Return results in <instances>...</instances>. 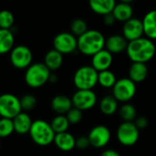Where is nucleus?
Returning a JSON list of instances; mask_svg holds the SVG:
<instances>
[{
    "label": "nucleus",
    "mask_w": 156,
    "mask_h": 156,
    "mask_svg": "<svg viewBox=\"0 0 156 156\" xmlns=\"http://www.w3.org/2000/svg\"><path fill=\"white\" fill-rule=\"evenodd\" d=\"M126 52L132 62L146 63L154 57L156 46L153 41L146 37H141L138 40L129 41Z\"/></svg>",
    "instance_id": "f257e3e1"
},
{
    "label": "nucleus",
    "mask_w": 156,
    "mask_h": 156,
    "mask_svg": "<svg viewBox=\"0 0 156 156\" xmlns=\"http://www.w3.org/2000/svg\"><path fill=\"white\" fill-rule=\"evenodd\" d=\"M106 38L97 30H88L86 33L77 38V50L87 56H94L105 49Z\"/></svg>",
    "instance_id": "f03ea898"
},
{
    "label": "nucleus",
    "mask_w": 156,
    "mask_h": 156,
    "mask_svg": "<svg viewBox=\"0 0 156 156\" xmlns=\"http://www.w3.org/2000/svg\"><path fill=\"white\" fill-rule=\"evenodd\" d=\"M50 76L51 71L44 62H35L26 69L24 79L30 87L39 88L49 82Z\"/></svg>",
    "instance_id": "7ed1b4c3"
},
{
    "label": "nucleus",
    "mask_w": 156,
    "mask_h": 156,
    "mask_svg": "<svg viewBox=\"0 0 156 156\" xmlns=\"http://www.w3.org/2000/svg\"><path fill=\"white\" fill-rule=\"evenodd\" d=\"M98 84V72L91 65L78 68L73 74V85L77 90H92Z\"/></svg>",
    "instance_id": "20e7f679"
},
{
    "label": "nucleus",
    "mask_w": 156,
    "mask_h": 156,
    "mask_svg": "<svg viewBox=\"0 0 156 156\" xmlns=\"http://www.w3.org/2000/svg\"><path fill=\"white\" fill-rule=\"evenodd\" d=\"M29 133L31 140L40 146H47L52 143L56 135L51 123L43 119L34 120Z\"/></svg>",
    "instance_id": "39448f33"
},
{
    "label": "nucleus",
    "mask_w": 156,
    "mask_h": 156,
    "mask_svg": "<svg viewBox=\"0 0 156 156\" xmlns=\"http://www.w3.org/2000/svg\"><path fill=\"white\" fill-rule=\"evenodd\" d=\"M136 84L129 78H120L112 87V96L121 103H128L136 95Z\"/></svg>",
    "instance_id": "423d86ee"
},
{
    "label": "nucleus",
    "mask_w": 156,
    "mask_h": 156,
    "mask_svg": "<svg viewBox=\"0 0 156 156\" xmlns=\"http://www.w3.org/2000/svg\"><path fill=\"white\" fill-rule=\"evenodd\" d=\"M22 112L20 98L9 93L0 95V117L13 119Z\"/></svg>",
    "instance_id": "0eeeda50"
},
{
    "label": "nucleus",
    "mask_w": 156,
    "mask_h": 156,
    "mask_svg": "<svg viewBox=\"0 0 156 156\" xmlns=\"http://www.w3.org/2000/svg\"><path fill=\"white\" fill-rule=\"evenodd\" d=\"M140 138V129L134 122L123 121L117 129V139L123 146L134 145Z\"/></svg>",
    "instance_id": "6e6552de"
},
{
    "label": "nucleus",
    "mask_w": 156,
    "mask_h": 156,
    "mask_svg": "<svg viewBox=\"0 0 156 156\" xmlns=\"http://www.w3.org/2000/svg\"><path fill=\"white\" fill-rule=\"evenodd\" d=\"M52 44L53 49L62 55L70 54L77 50V37L72 32H60L54 37Z\"/></svg>",
    "instance_id": "1a4fd4ad"
},
{
    "label": "nucleus",
    "mask_w": 156,
    "mask_h": 156,
    "mask_svg": "<svg viewBox=\"0 0 156 156\" xmlns=\"http://www.w3.org/2000/svg\"><path fill=\"white\" fill-rule=\"evenodd\" d=\"M32 51L25 45L15 46L10 51V62L17 69H27L32 63Z\"/></svg>",
    "instance_id": "9d476101"
},
{
    "label": "nucleus",
    "mask_w": 156,
    "mask_h": 156,
    "mask_svg": "<svg viewBox=\"0 0 156 156\" xmlns=\"http://www.w3.org/2000/svg\"><path fill=\"white\" fill-rule=\"evenodd\" d=\"M71 98L73 108L81 111L93 108L98 101L97 95L93 90H76Z\"/></svg>",
    "instance_id": "9b49d317"
},
{
    "label": "nucleus",
    "mask_w": 156,
    "mask_h": 156,
    "mask_svg": "<svg viewBox=\"0 0 156 156\" xmlns=\"http://www.w3.org/2000/svg\"><path fill=\"white\" fill-rule=\"evenodd\" d=\"M90 144L94 148H103L110 140L111 133L109 129L104 125H98L91 129L87 135Z\"/></svg>",
    "instance_id": "f8f14e48"
},
{
    "label": "nucleus",
    "mask_w": 156,
    "mask_h": 156,
    "mask_svg": "<svg viewBox=\"0 0 156 156\" xmlns=\"http://www.w3.org/2000/svg\"><path fill=\"white\" fill-rule=\"evenodd\" d=\"M122 35L129 42L138 40L144 35L142 20L138 18H132L123 23Z\"/></svg>",
    "instance_id": "ddd939ff"
},
{
    "label": "nucleus",
    "mask_w": 156,
    "mask_h": 156,
    "mask_svg": "<svg viewBox=\"0 0 156 156\" xmlns=\"http://www.w3.org/2000/svg\"><path fill=\"white\" fill-rule=\"evenodd\" d=\"M112 62H113V54L109 52L108 50L103 49L102 51H98L94 56H92L91 66L99 73L102 71L109 70Z\"/></svg>",
    "instance_id": "4468645a"
},
{
    "label": "nucleus",
    "mask_w": 156,
    "mask_h": 156,
    "mask_svg": "<svg viewBox=\"0 0 156 156\" xmlns=\"http://www.w3.org/2000/svg\"><path fill=\"white\" fill-rule=\"evenodd\" d=\"M129 41L123 37V35L114 34L106 39L105 49L112 54H118L127 50Z\"/></svg>",
    "instance_id": "2eb2a0df"
},
{
    "label": "nucleus",
    "mask_w": 156,
    "mask_h": 156,
    "mask_svg": "<svg viewBox=\"0 0 156 156\" xmlns=\"http://www.w3.org/2000/svg\"><path fill=\"white\" fill-rule=\"evenodd\" d=\"M88 4L94 13L105 16L112 13L117 2L116 0H88Z\"/></svg>",
    "instance_id": "dca6fc26"
},
{
    "label": "nucleus",
    "mask_w": 156,
    "mask_h": 156,
    "mask_svg": "<svg viewBox=\"0 0 156 156\" xmlns=\"http://www.w3.org/2000/svg\"><path fill=\"white\" fill-rule=\"evenodd\" d=\"M51 107L57 115H66L73 106L72 98L64 95H57L51 99Z\"/></svg>",
    "instance_id": "f3484780"
},
{
    "label": "nucleus",
    "mask_w": 156,
    "mask_h": 156,
    "mask_svg": "<svg viewBox=\"0 0 156 156\" xmlns=\"http://www.w3.org/2000/svg\"><path fill=\"white\" fill-rule=\"evenodd\" d=\"M141 20L144 36L151 41H156V9L147 12Z\"/></svg>",
    "instance_id": "a211bd4d"
},
{
    "label": "nucleus",
    "mask_w": 156,
    "mask_h": 156,
    "mask_svg": "<svg viewBox=\"0 0 156 156\" xmlns=\"http://www.w3.org/2000/svg\"><path fill=\"white\" fill-rule=\"evenodd\" d=\"M75 141L76 138L74 136L68 132H62V133H57L54 138V144L56 147L62 151H70L73 148H75Z\"/></svg>",
    "instance_id": "6ab92c4d"
},
{
    "label": "nucleus",
    "mask_w": 156,
    "mask_h": 156,
    "mask_svg": "<svg viewBox=\"0 0 156 156\" xmlns=\"http://www.w3.org/2000/svg\"><path fill=\"white\" fill-rule=\"evenodd\" d=\"M32 123H33V121H32L30 116L25 111L20 112L19 115H17L13 119L15 132L21 134V135L30 132Z\"/></svg>",
    "instance_id": "aec40b11"
},
{
    "label": "nucleus",
    "mask_w": 156,
    "mask_h": 156,
    "mask_svg": "<svg viewBox=\"0 0 156 156\" xmlns=\"http://www.w3.org/2000/svg\"><path fill=\"white\" fill-rule=\"evenodd\" d=\"M148 76V67L146 63L132 62L129 69V78L135 84L143 82Z\"/></svg>",
    "instance_id": "412c9836"
},
{
    "label": "nucleus",
    "mask_w": 156,
    "mask_h": 156,
    "mask_svg": "<svg viewBox=\"0 0 156 156\" xmlns=\"http://www.w3.org/2000/svg\"><path fill=\"white\" fill-rule=\"evenodd\" d=\"M133 13H134V10L131 5L122 3V2L117 3V5L115 6L112 11V14L114 18L116 19V20L119 22H123V23L132 19Z\"/></svg>",
    "instance_id": "4be33fe9"
},
{
    "label": "nucleus",
    "mask_w": 156,
    "mask_h": 156,
    "mask_svg": "<svg viewBox=\"0 0 156 156\" xmlns=\"http://www.w3.org/2000/svg\"><path fill=\"white\" fill-rule=\"evenodd\" d=\"M63 62V55L58 51L50 50L44 56V64L51 72L59 70Z\"/></svg>",
    "instance_id": "5701e85b"
},
{
    "label": "nucleus",
    "mask_w": 156,
    "mask_h": 156,
    "mask_svg": "<svg viewBox=\"0 0 156 156\" xmlns=\"http://www.w3.org/2000/svg\"><path fill=\"white\" fill-rule=\"evenodd\" d=\"M14 34L10 30L0 29V54L10 52L15 47Z\"/></svg>",
    "instance_id": "b1692460"
},
{
    "label": "nucleus",
    "mask_w": 156,
    "mask_h": 156,
    "mask_svg": "<svg viewBox=\"0 0 156 156\" xmlns=\"http://www.w3.org/2000/svg\"><path fill=\"white\" fill-rule=\"evenodd\" d=\"M118 108L119 101L112 95L105 96L99 103V109L101 113L107 116H111L115 114L118 111Z\"/></svg>",
    "instance_id": "393cba45"
},
{
    "label": "nucleus",
    "mask_w": 156,
    "mask_h": 156,
    "mask_svg": "<svg viewBox=\"0 0 156 156\" xmlns=\"http://www.w3.org/2000/svg\"><path fill=\"white\" fill-rule=\"evenodd\" d=\"M117 82V77L110 70L98 73V84L104 88H112Z\"/></svg>",
    "instance_id": "a878e982"
},
{
    "label": "nucleus",
    "mask_w": 156,
    "mask_h": 156,
    "mask_svg": "<svg viewBox=\"0 0 156 156\" xmlns=\"http://www.w3.org/2000/svg\"><path fill=\"white\" fill-rule=\"evenodd\" d=\"M70 125L71 124L65 115H57L51 121V126L56 134L67 131Z\"/></svg>",
    "instance_id": "bb28decb"
},
{
    "label": "nucleus",
    "mask_w": 156,
    "mask_h": 156,
    "mask_svg": "<svg viewBox=\"0 0 156 156\" xmlns=\"http://www.w3.org/2000/svg\"><path fill=\"white\" fill-rule=\"evenodd\" d=\"M119 116L125 122H134L137 118L135 107L129 103H124L119 108Z\"/></svg>",
    "instance_id": "cd10ccee"
},
{
    "label": "nucleus",
    "mask_w": 156,
    "mask_h": 156,
    "mask_svg": "<svg viewBox=\"0 0 156 156\" xmlns=\"http://www.w3.org/2000/svg\"><path fill=\"white\" fill-rule=\"evenodd\" d=\"M71 32L75 36V37H80L84 33H86L88 30L87 24L83 19H75L72 21L71 26Z\"/></svg>",
    "instance_id": "c85d7f7f"
},
{
    "label": "nucleus",
    "mask_w": 156,
    "mask_h": 156,
    "mask_svg": "<svg viewBox=\"0 0 156 156\" xmlns=\"http://www.w3.org/2000/svg\"><path fill=\"white\" fill-rule=\"evenodd\" d=\"M15 131L13 119L1 118L0 119V138H7Z\"/></svg>",
    "instance_id": "c756f323"
},
{
    "label": "nucleus",
    "mask_w": 156,
    "mask_h": 156,
    "mask_svg": "<svg viewBox=\"0 0 156 156\" xmlns=\"http://www.w3.org/2000/svg\"><path fill=\"white\" fill-rule=\"evenodd\" d=\"M14 24V15L8 9L0 11V29L10 30Z\"/></svg>",
    "instance_id": "7c9ffc66"
},
{
    "label": "nucleus",
    "mask_w": 156,
    "mask_h": 156,
    "mask_svg": "<svg viewBox=\"0 0 156 156\" xmlns=\"http://www.w3.org/2000/svg\"><path fill=\"white\" fill-rule=\"evenodd\" d=\"M20 104L22 111H30L32 110L36 105H37V99L36 98L31 94H26L20 98Z\"/></svg>",
    "instance_id": "2f4dec72"
},
{
    "label": "nucleus",
    "mask_w": 156,
    "mask_h": 156,
    "mask_svg": "<svg viewBox=\"0 0 156 156\" xmlns=\"http://www.w3.org/2000/svg\"><path fill=\"white\" fill-rule=\"evenodd\" d=\"M65 116L69 120L70 124H78L83 119V111L73 107Z\"/></svg>",
    "instance_id": "473e14b6"
},
{
    "label": "nucleus",
    "mask_w": 156,
    "mask_h": 156,
    "mask_svg": "<svg viewBox=\"0 0 156 156\" xmlns=\"http://www.w3.org/2000/svg\"><path fill=\"white\" fill-rule=\"evenodd\" d=\"M89 146H91L89 139L87 136H80L76 138V141H75V147L79 150H86L87 149Z\"/></svg>",
    "instance_id": "72a5a7b5"
},
{
    "label": "nucleus",
    "mask_w": 156,
    "mask_h": 156,
    "mask_svg": "<svg viewBox=\"0 0 156 156\" xmlns=\"http://www.w3.org/2000/svg\"><path fill=\"white\" fill-rule=\"evenodd\" d=\"M134 123H135V125L137 126V128L139 129H145L148 126L149 121H148L146 117L140 116V117L136 118V119L134 120Z\"/></svg>",
    "instance_id": "f704fd0d"
},
{
    "label": "nucleus",
    "mask_w": 156,
    "mask_h": 156,
    "mask_svg": "<svg viewBox=\"0 0 156 156\" xmlns=\"http://www.w3.org/2000/svg\"><path fill=\"white\" fill-rule=\"evenodd\" d=\"M116 21H117V20H116V19L114 18V16H113L112 13L103 16V22H104V24L107 25V26H112V25L115 24Z\"/></svg>",
    "instance_id": "c9c22d12"
},
{
    "label": "nucleus",
    "mask_w": 156,
    "mask_h": 156,
    "mask_svg": "<svg viewBox=\"0 0 156 156\" xmlns=\"http://www.w3.org/2000/svg\"><path fill=\"white\" fill-rule=\"evenodd\" d=\"M101 156H121L117 151L112 150V149H107L105 150L102 153Z\"/></svg>",
    "instance_id": "e433bc0d"
},
{
    "label": "nucleus",
    "mask_w": 156,
    "mask_h": 156,
    "mask_svg": "<svg viewBox=\"0 0 156 156\" xmlns=\"http://www.w3.org/2000/svg\"><path fill=\"white\" fill-rule=\"evenodd\" d=\"M58 79V77L56 76V74H51V76H50V80L49 82H51V83H55Z\"/></svg>",
    "instance_id": "4c0bfd02"
},
{
    "label": "nucleus",
    "mask_w": 156,
    "mask_h": 156,
    "mask_svg": "<svg viewBox=\"0 0 156 156\" xmlns=\"http://www.w3.org/2000/svg\"><path fill=\"white\" fill-rule=\"evenodd\" d=\"M119 1L122 3H126V4H130L131 2L134 1V0H119Z\"/></svg>",
    "instance_id": "58836bf2"
}]
</instances>
